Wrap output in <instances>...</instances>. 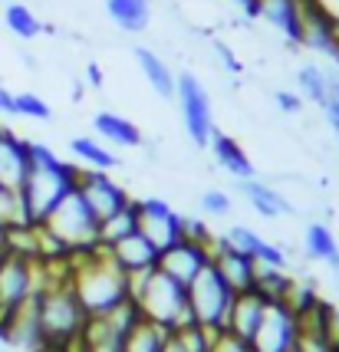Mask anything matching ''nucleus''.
<instances>
[{"instance_id": "e433bc0d", "label": "nucleus", "mask_w": 339, "mask_h": 352, "mask_svg": "<svg viewBox=\"0 0 339 352\" xmlns=\"http://www.w3.org/2000/svg\"><path fill=\"white\" fill-rule=\"evenodd\" d=\"M215 53L221 56L224 69H231V73H241V69H244V66H241V60H237V53H234L228 43H221V40H217V43H215Z\"/></svg>"}, {"instance_id": "72a5a7b5", "label": "nucleus", "mask_w": 339, "mask_h": 352, "mask_svg": "<svg viewBox=\"0 0 339 352\" xmlns=\"http://www.w3.org/2000/svg\"><path fill=\"white\" fill-rule=\"evenodd\" d=\"M211 352H254V346H250L247 339L234 336V333H228V329H221V333H215Z\"/></svg>"}, {"instance_id": "4c0bfd02", "label": "nucleus", "mask_w": 339, "mask_h": 352, "mask_svg": "<svg viewBox=\"0 0 339 352\" xmlns=\"http://www.w3.org/2000/svg\"><path fill=\"white\" fill-rule=\"evenodd\" d=\"M86 82H89V89H102V82H106V76H102L99 63H89V66H86Z\"/></svg>"}, {"instance_id": "39448f33", "label": "nucleus", "mask_w": 339, "mask_h": 352, "mask_svg": "<svg viewBox=\"0 0 339 352\" xmlns=\"http://www.w3.org/2000/svg\"><path fill=\"white\" fill-rule=\"evenodd\" d=\"M40 228L47 230L69 257H73V254H89L96 247H102L99 244V221H96V214L86 208V201L76 195V188L50 211L47 221H43Z\"/></svg>"}, {"instance_id": "b1692460", "label": "nucleus", "mask_w": 339, "mask_h": 352, "mask_svg": "<svg viewBox=\"0 0 339 352\" xmlns=\"http://www.w3.org/2000/svg\"><path fill=\"white\" fill-rule=\"evenodd\" d=\"M135 60H139V69H142V76L149 79V86H152L162 99H171V96H175V73L168 69V63L162 60L158 53H152L149 46H139V50H135Z\"/></svg>"}, {"instance_id": "1a4fd4ad", "label": "nucleus", "mask_w": 339, "mask_h": 352, "mask_svg": "<svg viewBox=\"0 0 339 352\" xmlns=\"http://www.w3.org/2000/svg\"><path fill=\"white\" fill-rule=\"evenodd\" d=\"M76 195L86 201V208L96 214V221H106V217L119 214L122 208L132 204V198H129V191L122 184H116L106 171L99 168H79Z\"/></svg>"}, {"instance_id": "0eeeda50", "label": "nucleus", "mask_w": 339, "mask_h": 352, "mask_svg": "<svg viewBox=\"0 0 339 352\" xmlns=\"http://www.w3.org/2000/svg\"><path fill=\"white\" fill-rule=\"evenodd\" d=\"M43 287V263L3 250L0 254V322Z\"/></svg>"}, {"instance_id": "7c9ffc66", "label": "nucleus", "mask_w": 339, "mask_h": 352, "mask_svg": "<svg viewBox=\"0 0 339 352\" xmlns=\"http://www.w3.org/2000/svg\"><path fill=\"white\" fill-rule=\"evenodd\" d=\"M23 224H30V221H27V211H23L20 191H17V188H7V184H0V230L23 228Z\"/></svg>"}, {"instance_id": "ddd939ff", "label": "nucleus", "mask_w": 339, "mask_h": 352, "mask_svg": "<svg viewBox=\"0 0 339 352\" xmlns=\"http://www.w3.org/2000/svg\"><path fill=\"white\" fill-rule=\"evenodd\" d=\"M211 263L217 267V274L228 280V287L234 293H244V290H254V280H257V263L254 257H247L244 250H237L234 244H228L224 237L211 241Z\"/></svg>"}, {"instance_id": "f3484780", "label": "nucleus", "mask_w": 339, "mask_h": 352, "mask_svg": "<svg viewBox=\"0 0 339 352\" xmlns=\"http://www.w3.org/2000/svg\"><path fill=\"white\" fill-rule=\"evenodd\" d=\"M263 313H267V300H263L257 290H244V293H234V303H231V316H228V333L241 339H254L257 326H261Z\"/></svg>"}, {"instance_id": "58836bf2", "label": "nucleus", "mask_w": 339, "mask_h": 352, "mask_svg": "<svg viewBox=\"0 0 339 352\" xmlns=\"http://www.w3.org/2000/svg\"><path fill=\"white\" fill-rule=\"evenodd\" d=\"M329 349H339V309H329Z\"/></svg>"}, {"instance_id": "a211bd4d", "label": "nucleus", "mask_w": 339, "mask_h": 352, "mask_svg": "<svg viewBox=\"0 0 339 352\" xmlns=\"http://www.w3.org/2000/svg\"><path fill=\"white\" fill-rule=\"evenodd\" d=\"M261 16L283 33V40L303 46V3L300 0H261Z\"/></svg>"}, {"instance_id": "c9c22d12", "label": "nucleus", "mask_w": 339, "mask_h": 352, "mask_svg": "<svg viewBox=\"0 0 339 352\" xmlns=\"http://www.w3.org/2000/svg\"><path fill=\"white\" fill-rule=\"evenodd\" d=\"M274 102H277L280 112L296 116V112L303 109V96H300V92H290V89H280V92H274Z\"/></svg>"}, {"instance_id": "f03ea898", "label": "nucleus", "mask_w": 339, "mask_h": 352, "mask_svg": "<svg viewBox=\"0 0 339 352\" xmlns=\"http://www.w3.org/2000/svg\"><path fill=\"white\" fill-rule=\"evenodd\" d=\"M47 274V267H43ZM36 309H40V333H43V352H66L73 342H79L83 326L89 313L83 309L76 290L69 283V274L50 276L36 290Z\"/></svg>"}, {"instance_id": "6e6552de", "label": "nucleus", "mask_w": 339, "mask_h": 352, "mask_svg": "<svg viewBox=\"0 0 339 352\" xmlns=\"http://www.w3.org/2000/svg\"><path fill=\"white\" fill-rule=\"evenodd\" d=\"M175 92H178V106H182L188 138L198 148H208V142L215 135V112H211V96L204 89V82L195 73H182L175 79Z\"/></svg>"}, {"instance_id": "7ed1b4c3", "label": "nucleus", "mask_w": 339, "mask_h": 352, "mask_svg": "<svg viewBox=\"0 0 339 352\" xmlns=\"http://www.w3.org/2000/svg\"><path fill=\"white\" fill-rule=\"evenodd\" d=\"M76 178H79L76 165L56 158L47 145L30 142V175H27V182L20 184V201H23L27 221L30 224H43L50 211L76 188Z\"/></svg>"}, {"instance_id": "79ce46f5", "label": "nucleus", "mask_w": 339, "mask_h": 352, "mask_svg": "<svg viewBox=\"0 0 339 352\" xmlns=\"http://www.w3.org/2000/svg\"><path fill=\"white\" fill-rule=\"evenodd\" d=\"M162 352H188V349H185V342H182V339L175 336V333H171L168 342H165V349H162Z\"/></svg>"}, {"instance_id": "5701e85b", "label": "nucleus", "mask_w": 339, "mask_h": 352, "mask_svg": "<svg viewBox=\"0 0 339 352\" xmlns=\"http://www.w3.org/2000/svg\"><path fill=\"white\" fill-rule=\"evenodd\" d=\"M241 191L247 195V201H250V208L257 211V214L263 217H283V214H293V204L283 195H280L277 188H270V184L263 182H241Z\"/></svg>"}, {"instance_id": "9d476101", "label": "nucleus", "mask_w": 339, "mask_h": 352, "mask_svg": "<svg viewBox=\"0 0 339 352\" xmlns=\"http://www.w3.org/2000/svg\"><path fill=\"white\" fill-rule=\"evenodd\" d=\"M300 342V322H296V313H293L283 300H274L267 303V313H263L257 333L250 339L254 352H293Z\"/></svg>"}, {"instance_id": "423d86ee", "label": "nucleus", "mask_w": 339, "mask_h": 352, "mask_svg": "<svg viewBox=\"0 0 339 352\" xmlns=\"http://www.w3.org/2000/svg\"><path fill=\"white\" fill-rule=\"evenodd\" d=\"M188 303L195 313V322L221 333L228 329V316H231V303H234V290L228 287V280L217 274L215 263H208L191 283H188Z\"/></svg>"}, {"instance_id": "a19ab883", "label": "nucleus", "mask_w": 339, "mask_h": 352, "mask_svg": "<svg viewBox=\"0 0 339 352\" xmlns=\"http://www.w3.org/2000/svg\"><path fill=\"white\" fill-rule=\"evenodd\" d=\"M316 7H320V10H323L326 16L339 20V0H316Z\"/></svg>"}, {"instance_id": "f704fd0d", "label": "nucleus", "mask_w": 339, "mask_h": 352, "mask_svg": "<svg viewBox=\"0 0 339 352\" xmlns=\"http://www.w3.org/2000/svg\"><path fill=\"white\" fill-rule=\"evenodd\" d=\"M182 237L195 241V244H204V247H211V241H215L211 228H208L204 221H198V217H185V230H182Z\"/></svg>"}, {"instance_id": "bb28decb", "label": "nucleus", "mask_w": 339, "mask_h": 352, "mask_svg": "<svg viewBox=\"0 0 339 352\" xmlns=\"http://www.w3.org/2000/svg\"><path fill=\"white\" fill-rule=\"evenodd\" d=\"M139 230V211H135V201L122 208L119 214L106 217V221H99V244L102 247H112L116 241H122L129 234H135Z\"/></svg>"}, {"instance_id": "2f4dec72", "label": "nucleus", "mask_w": 339, "mask_h": 352, "mask_svg": "<svg viewBox=\"0 0 339 352\" xmlns=\"http://www.w3.org/2000/svg\"><path fill=\"white\" fill-rule=\"evenodd\" d=\"M14 116L36 119V122H50V119H53V109H50V102L40 99L36 92H14Z\"/></svg>"}, {"instance_id": "c85d7f7f", "label": "nucleus", "mask_w": 339, "mask_h": 352, "mask_svg": "<svg viewBox=\"0 0 339 352\" xmlns=\"http://www.w3.org/2000/svg\"><path fill=\"white\" fill-rule=\"evenodd\" d=\"M296 82H300V96H303V99L316 102L320 109L329 102V79H326V69H323V66H316V63L300 66Z\"/></svg>"}, {"instance_id": "393cba45", "label": "nucleus", "mask_w": 339, "mask_h": 352, "mask_svg": "<svg viewBox=\"0 0 339 352\" xmlns=\"http://www.w3.org/2000/svg\"><path fill=\"white\" fill-rule=\"evenodd\" d=\"M168 336L171 333L165 329V326H158V322L142 316V320L129 329L122 352H162L165 349V342H168Z\"/></svg>"}, {"instance_id": "dca6fc26", "label": "nucleus", "mask_w": 339, "mask_h": 352, "mask_svg": "<svg viewBox=\"0 0 339 352\" xmlns=\"http://www.w3.org/2000/svg\"><path fill=\"white\" fill-rule=\"evenodd\" d=\"M228 244H234L237 250H244L247 257H254V263H263V267H280V270H287V254H283V247L270 244V241H263L261 234L254 228H247V224H234L221 234Z\"/></svg>"}, {"instance_id": "aec40b11", "label": "nucleus", "mask_w": 339, "mask_h": 352, "mask_svg": "<svg viewBox=\"0 0 339 352\" xmlns=\"http://www.w3.org/2000/svg\"><path fill=\"white\" fill-rule=\"evenodd\" d=\"M303 250H307L309 261L326 263L339 276V244H336V237H333V230L326 228L323 221L307 224V230H303Z\"/></svg>"}, {"instance_id": "a878e982", "label": "nucleus", "mask_w": 339, "mask_h": 352, "mask_svg": "<svg viewBox=\"0 0 339 352\" xmlns=\"http://www.w3.org/2000/svg\"><path fill=\"white\" fill-rule=\"evenodd\" d=\"M69 152L76 155L79 162H86L89 168H99V171H112L119 165V158L109 152L106 145L99 138H89V135H76L69 142Z\"/></svg>"}, {"instance_id": "f8f14e48", "label": "nucleus", "mask_w": 339, "mask_h": 352, "mask_svg": "<svg viewBox=\"0 0 339 352\" xmlns=\"http://www.w3.org/2000/svg\"><path fill=\"white\" fill-rule=\"evenodd\" d=\"M208 263H211V247L195 244V241L182 237L178 244H171V247L162 250V257H158V270H162V274H168L171 280H178L182 287H188V283H191V280H195Z\"/></svg>"}, {"instance_id": "37998d69", "label": "nucleus", "mask_w": 339, "mask_h": 352, "mask_svg": "<svg viewBox=\"0 0 339 352\" xmlns=\"http://www.w3.org/2000/svg\"><path fill=\"white\" fill-rule=\"evenodd\" d=\"M0 254H3V230H0Z\"/></svg>"}, {"instance_id": "6ab92c4d", "label": "nucleus", "mask_w": 339, "mask_h": 352, "mask_svg": "<svg viewBox=\"0 0 339 352\" xmlns=\"http://www.w3.org/2000/svg\"><path fill=\"white\" fill-rule=\"evenodd\" d=\"M208 148H211L217 165L228 171V175H234L237 182H250V178H254V162L247 158V152L241 148L237 138L224 135V132H217L215 129V135H211V142H208Z\"/></svg>"}, {"instance_id": "ea45409f", "label": "nucleus", "mask_w": 339, "mask_h": 352, "mask_svg": "<svg viewBox=\"0 0 339 352\" xmlns=\"http://www.w3.org/2000/svg\"><path fill=\"white\" fill-rule=\"evenodd\" d=\"M0 112L3 116H14V92L7 89L3 82H0Z\"/></svg>"}, {"instance_id": "4468645a", "label": "nucleus", "mask_w": 339, "mask_h": 352, "mask_svg": "<svg viewBox=\"0 0 339 352\" xmlns=\"http://www.w3.org/2000/svg\"><path fill=\"white\" fill-rule=\"evenodd\" d=\"M106 250H109V257L119 263L129 276L155 270V267H158V257H162V250H158L142 230L129 234V237H122V241H116V244L106 247Z\"/></svg>"}, {"instance_id": "f257e3e1", "label": "nucleus", "mask_w": 339, "mask_h": 352, "mask_svg": "<svg viewBox=\"0 0 339 352\" xmlns=\"http://www.w3.org/2000/svg\"><path fill=\"white\" fill-rule=\"evenodd\" d=\"M69 283L89 316H102L129 300V274L109 257L106 247L69 257Z\"/></svg>"}, {"instance_id": "20e7f679", "label": "nucleus", "mask_w": 339, "mask_h": 352, "mask_svg": "<svg viewBox=\"0 0 339 352\" xmlns=\"http://www.w3.org/2000/svg\"><path fill=\"white\" fill-rule=\"evenodd\" d=\"M129 293H132L142 316L165 326L168 333L185 329V326L195 322V313H191V303H188V287L171 280L168 274H162L158 267L129 276Z\"/></svg>"}, {"instance_id": "412c9836", "label": "nucleus", "mask_w": 339, "mask_h": 352, "mask_svg": "<svg viewBox=\"0 0 339 352\" xmlns=\"http://www.w3.org/2000/svg\"><path fill=\"white\" fill-rule=\"evenodd\" d=\"M93 129L106 138V142H112V145H122V148H139L142 142H145L139 125L129 122V119H125V116H119V112H96Z\"/></svg>"}, {"instance_id": "2eb2a0df", "label": "nucleus", "mask_w": 339, "mask_h": 352, "mask_svg": "<svg viewBox=\"0 0 339 352\" xmlns=\"http://www.w3.org/2000/svg\"><path fill=\"white\" fill-rule=\"evenodd\" d=\"M30 175V142L14 135L10 129H0V184L17 188Z\"/></svg>"}, {"instance_id": "c756f323", "label": "nucleus", "mask_w": 339, "mask_h": 352, "mask_svg": "<svg viewBox=\"0 0 339 352\" xmlns=\"http://www.w3.org/2000/svg\"><path fill=\"white\" fill-rule=\"evenodd\" d=\"M293 276H287V270H280V267H263L257 263V280H254V290L261 293L267 303H274V300H283L287 290H290Z\"/></svg>"}, {"instance_id": "473e14b6", "label": "nucleus", "mask_w": 339, "mask_h": 352, "mask_svg": "<svg viewBox=\"0 0 339 352\" xmlns=\"http://www.w3.org/2000/svg\"><path fill=\"white\" fill-rule=\"evenodd\" d=\"M198 204H201V211H204L208 217H228L231 214V208H234L231 195H228V191H217V188L204 191Z\"/></svg>"}, {"instance_id": "cd10ccee", "label": "nucleus", "mask_w": 339, "mask_h": 352, "mask_svg": "<svg viewBox=\"0 0 339 352\" xmlns=\"http://www.w3.org/2000/svg\"><path fill=\"white\" fill-rule=\"evenodd\" d=\"M3 23H7V30L20 36V40H33V36H40L43 33V23H40V16L33 14L27 3H7L3 7Z\"/></svg>"}, {"instance_id": "a18cd8bd", "label": "nucleus", "mask_w": 339, "mask_h": 352, "mask_svg": "<svg viewBox=\"0 0 339 352\" xmlns=\"http://www.w3.org/2000/svg\"><path fill=\"white\" fill-rule=\"evenodd\" d=\"M0 129H3V125H0Z\"/></svg>"}, {"instance_id": "c03bdc74", "label": "nucleus", "mask_w": 339, "mask_h": 352, "mask_svg": "<svg viewBox=\"0 0 339 352\" xmlns=\"http://www.w3.org/2000/svg\"><path fill=\"white\" fill-rule=\"evenodd\" d=\"M293 352H303V349H300V346H296V349H293Z\"/></svg>"}, {"instance_id": "9b49d317", "label": "nucleus", "mask_w": 339, "mask_h": 352, "mask_svg": "<svg viewBox=\"0 0 339 352\" xmlns=\"http://www.w3.org/2000/svg\"><path fill=\"white\" fill-rule=\"evenodd\" d=\"M135 211H139V230L152 241L158 250L178 244L182 241V230H185V217L171 208L168 201L162 198H142L135 201Z\"/></svg>"}, {"instance_id": "4be33fe9", "label": "nucleus", "mask_w": 339, "mask_h": 352, "mask_svg": "<svg viewBox=\"0 0 339 352\" xmlns=\"http://www.w3.org/2000/svg\"><path fill=\"white\" fill-rule=\"evenodd\" d=\"M106 14L125 33H142L152 23V3L149 0H106Z\"/></svg>"}]
</instances>
